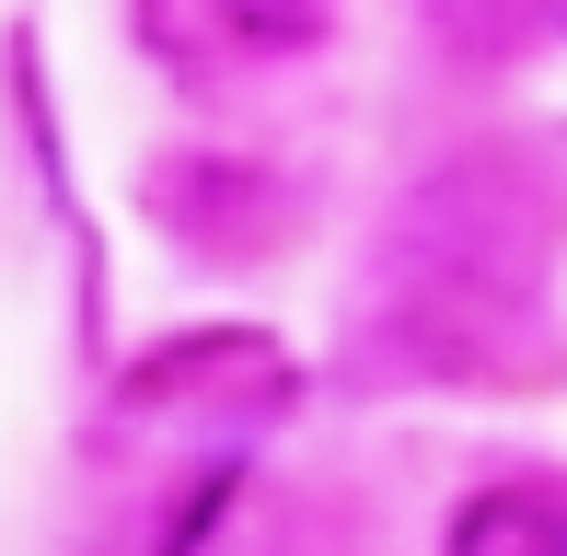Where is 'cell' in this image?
<instances>
[{
    "instance_id": "obj_1",
    "label": "cell",
    "mask_w": 567,
    "mask_h": 556,
    "mask_svg": "<svg viewBox=\"0 0 567 556\" xmlns=\"http://www.w3.org/2000/svg\"><path fill=\"white\" fill-rule=\"evenodd\" d=\"M441 556H567V487H475Z\"/></svg>"
},
{
    "instance_id": "obj_2",
    "label": "cell",
    "mask_w": 567,
    "mask_h": 556,
    "mask_svg": "<svg viewBox=\"0 0 567 556\" xmlns=\"http://www.w3.org/2000/svg\"><path fill=\"white\" fill-rule=\"evenodd\" d=\"M209 23L244 59H301V47L337 35V0H209Z\"/></svg>"
}]
</instances>
